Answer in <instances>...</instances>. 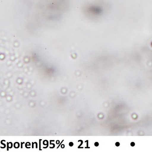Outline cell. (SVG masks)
I'll return each mask as SVG.
<instances>
[{
  "label": "cell",
  "mask_w": 152,
  "mask_h": 152,
  "mask_svg": "<svg viewBox=\"0 0 152 152\" xmlns=\"http://www.w3.org/2000/svg\"><path fill=\"white\" fill-rule=\"evenodd\" d=\"M131 145H132V146H134V143H133H133H132Z\"/></svg>",
  "instance_id": "277c9868"
},
{
  "label": "cell",
  "mask_w": 152,
  "mask_h": 152,
  "mask_svg": "<svg viewBox=\"0 0 152 152\" xmlns=\"http://www.w3.org/2000/svg\"><path fill=\"white\" fill-rule=\"evenodd\" d=\"M116 145H117V146H119V143H118V142H117V143H116Z\"/></svg>",
  "instance_id": "3957f363"
},
{
  "label": "cell",
  "mask_w": 152,
  "mask_h": 152,
  "mask_svg": "<svg viewBox=\"0 0 152 152\" xmlns=\"http://www.w3.org/2000/svg\"><path fill=\"white\" fill-rule=\"evenodd\" d=\"M95 145H96V146H98L99 144H98V142H96V143H95Z\"/></svg>",
  "instance_id": "7a4b0ae2"
},
{
  "label": "cell",
  "mask_w": 152,
  "mask_h": 152,
  "mask_svg": "<svg viewBox=\"0 0 152 152\" xmlns=\"http://www.w3.org/2000/svg\"><path fill=\"white\" fill-rule=\"evenodd\" d=\"M73 145H74V144H73V142H69V146H71V147L73 146Z\"/></svg>",
  "instance_id": "6da1fadb"
}]
</instances>
